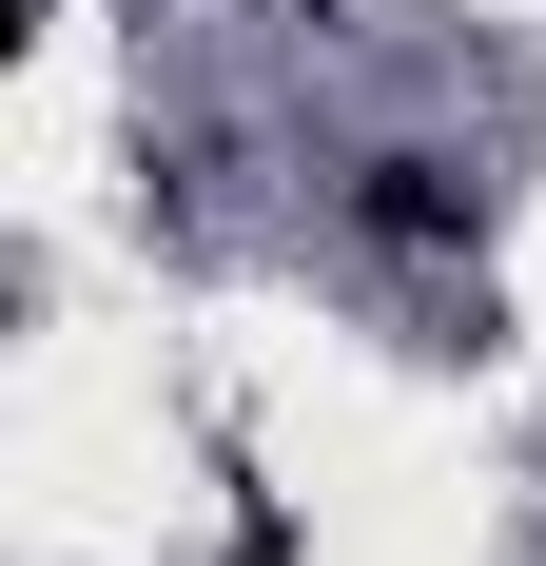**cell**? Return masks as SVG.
I'll list each match as a JSON object with an SVG mask.
<instances>
[{"instance_id": "1", "label": "cell", "mask_w": 546, "mask_h": 566, "mask_svg": "<svg viewBox=\"0 0 546 566\" xmlns=\"http://www.w3.org/2000/svg\"><path fill=\"white\" fill-rule=\"evenodd\" d=\"M351 216H371L390 254H449V234H469V176H449V157H371V176H351Z\"/></svg>"}]
</instances>
